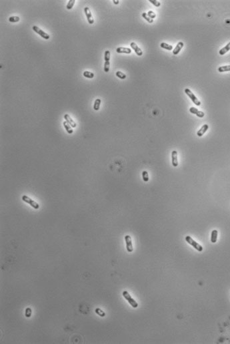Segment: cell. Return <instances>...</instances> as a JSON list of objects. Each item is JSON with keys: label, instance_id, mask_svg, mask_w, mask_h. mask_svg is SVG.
<instances>
[{"label": "cell", "instance_id": "3", "mask_svg": "<svg viewBox=\"0 0 230 344\" xmlns=\"http://www.w3.org/2000/svg\"><path fill=\"white\" fill-rule=\"evenodd\" d=\"M185 93L188 95V96L189 97V98L191 99V101H193V103H194L196 105H197V106H200L201 102L199 101V100L195 96L194 94L191 92V90L189 89L188 88H186L185 89Z\"/></svg>", "mask_w": 230, "mask_h": 344}, {"label": "cell", "instance_id": "5", "mask_svg": "<svg viewBox=\"0 0 230 344\" xmlns=\"http://www.w3.org/2000/svg\"><path fill=\"white\" fill-rule=\"evenodd\" d=\"M32 29L36 33L39 34V35L41 36V37H43L44 39H49V37H50V36H49V34H47V33L44 32V31H43V30H41L40 28L38 27V26L34 25V26H33Z\"/></svg>", "mask_w": 230, "mask_h": 344}, {"label": "cell", "instance_id": "26", "mask_svg": "<svg viewBox=\"0 0 230 344\" xmlns=\"http://www.w3.org/2000/svg\"><path fill=\"white\" fill-rule=\"evenodd\" d=\"M20 18L18 16H12L9 18V21H10V22H12V23H16V22H18V21H20Z\"/></svg>", "mask_w": 230, "mask_h": 344}, {"label": "cell", "instance_id": "8", "mask_svg": "<svg viewBox=\"0 0 230 344\" xmlns=\"http://www.w3.org/2000/svg\"><path fill=\"white\" fill-rule=\"evenodd\" d=\"M171 162L173 167H177L178 166V152L176 150H173L171 152Z\"/></svg>", "mask_w": 230, "mask_h": 344}, {"label": "cell", "instance_id": "33", "mask_svg": "<svg viewBox=\"0 0 230 344\" xmlns=\"http://www.w3.org/2000/svg\"><path fill=\"white\" fill-rule=\"evenodd\" d=\"M113 3L116 4V5H118V4H119V0H113Z\"/></svg>", "mask_w": 230, "mask_h": 344}, {"label": "cell", "instance_id": "18", "mask_svg": "<svg viewBox=\"0 0 230 344\" xmlns=\"http://www.w3.org/2000/svg\"><path fill=\"white\" fill-rule=\"evenodd\" d=\"M101 101L100 99H97L94 102V104H93V109L95 111H98V110L100 109V104H101Z\"/></svg>", "mask_w": 230, "mask_h": 344}, {"label": "cell", "instance_id": "1", "mask_svg": "<svg viewBox=\"0 0 230 344\" xmlns=\"http://www.w3.org/2000/svg\"><path fill=\"white\" fill-rule=\"evenodd\" d=\"M185 241L187 242L188 244H189L191 245V246H192L193 247H194L195 249L197 250H198V252H199L203 251L204 248H203L202 246H201L199 244H198V242H196L195 241L191 236H185Z\"/></svg>", "mask_w": 230, "mask_h": 344}, {"label": "cell", "instance_id": "7", "mask_svg": "<svg viewBox=\"0 0 230 344\" xmlns=\"http://www.w3.org/2000/svg\"><path fill=\"white\" fill-rule=\"evenodd\" d=\"M84 12L85 13V15L87 17V21H88V23L90 24H93L94 23V20H93V16L92 15V13H91V11H90V8L86 7L84 8Z\"/></svg>", "mask_w": 230, "mask_h": 344}, {"label": "cell", "instance_id": "25", "mask_svg": "<svg viewBox=\"0 0 230 344\" xmlns=\"http://www.w3.org/2000/svg\"><path fill=\"white\" fill-rule=\"evenodd\" d=\"M116 76L118 77V78L121 79H126V74H124L123 73H122L121 71H117L116 73Z\"/></svg>", "mask_w": 230, "mask_h": 344}, {"label": "cell", "instance_id": "28", "mask_svg": "<svg viewBox=\"0 0 230 344\" xmlns=\"http://www.w3.org/2000/svg\"><path fill=\"white\" fill-rule=\"evenodd\" d=\"M110 68V62L109 61H105L104 63V71L105 73H108Z\"/></svg>", "mask_w": 230, "mask_h": 344}, {"label": "cell", "instance_id": "10", "mask_svg": "<svg viewBox=\"0 0 230 344\" xmlns=\"http://www.w3.org/2000/svg\"><path fill=\"white\" fill-rule=\"evenodd\" d=\"M130 46L134 50V51L136 52V53L137 54L138 56H141L143 55V51H142L141 49L137 45L136 43L134 42H131L130 43Z\"/></svg>", "mask_w": 230, "mask_h": 344}, {"label": "cell", "instance_id": "12", "mask_svg": "<svg viewBox=\"0 0 230 344\" xmlns=\"http://www.w3.org/2000/svg\"><path fill=\"white\" fill-rule=\"evenodd\" d=\"M208 129H209V125H208L207 124L204 125L201 127V128L199 131H198V132H197V135L199 137H202L204 134H205V132L208 130Z\"/></svg>", "mask_w": 230, "mask_h": 344}, {"label": "cell", "instance_id": "21", "mask_svg": "<svg viewBox=\"0 0 230 344\" xmlns=\"http://www.w3.org/2000/svg\"><path fill=\"white\" fill-rule=\"evenodd\" d=\"M83 76L86 78L88 79H93L94 77V73L90 71H84L83 73Z\"/></svg>", "mask_w": 230, "mask_h": 344}, {"label": "cell", "instance_id": "20", "mask_svg": "<svg viewBox=\"0 0 230 344\" xmlns=\"http://www.w3.org/2000/svg\"><path fill=\"white\" fill-rule=\"evenodd\" d=\"M218 71L219 73H223V72L230 71V65H225V66H221L218 68Z\"/></svg>", "mask_w": 230, "mask_h": 344}, {"label": "cell", "instance_id": "13", "mask_svg": "<svg viewBox=\"0 0 230 344\" xmlns=\"http://www.w3.org/2000/svg\"><path fill=\"white\" fill-rule=\"evenodd\" d=\"M183 45H184V44H183V43L182 42V41H180V42L178 43V44H177L176 47H175V49H173V55H178V54L180 52V51L181 50V49L183 47Z\"/></svg>", "mask_w": 230, "mask_h": 344}, {"label": "cell", "instance_id": "23", "mask_svg": "<svg viewBox=\"0 0 230 344\" xmlns=\"http://www.w3.org/2000/svg\"><path fill=\"white\" fill-rule=\"evenodd\" d=\"M75 3V0H69L67 3V5H66V8L67 9H72L73 8V7H74V4Z\"/></svg>", "mask_w": 230, "mask_h": 344}, {"label": "cell", "instance_id": "24", "mask_svg": "<svg viewBox=\"0 0 230 344\" xmlns=\"http://www.w3.org/2000/svg\"><path fill=\"white\" fill-rule=\"evenodd\" d=\"M142 17H144V19H145V20H146L147 22H149V23H152L153 22V20L151 19V18L149 17L148 15H147V13H142Z\"/></svg>", "mask_w": 230, "mask_h": 344}, {"label": "cell", "instance_id": "9", "mask_svg": "<svg viewBox=\"0 0 230 344\" xmlns=\"http://www.w3.org/2000/svg\"><path fill=\"white\" fill-rule=\"evenodd\" d=\"M189 111H190V113H191L192 114H195L196 116H198V117L199 118H203L205 116V114H204V112L202 111H199L198 109H196L195 107H191L189 109Z\"/></svg>", "mask_w": 230, "mask_h": 344}, {"label": "cell", "instance_id": "29", "mask_svg": "<svg viewBox=\"0 0 230 344\" xmlns=\"http://www.w3.org/2000/svg\"><path fill=\"white\" fill-rule=\"evenodd\" d=\"M95 313H96L97 314L99 315V316H101V317H104L105 316V313L104 311H102V310H101V309H100V308L95 309Z\"/></svg>", "mask_w": 230, "mask_h": 344}, {"label": "cell", "instance_id": "14", "mask_svg": "<svg viewBox=\"0 0 230 344\" xmlns=\"http://www.w3.org/2000/svg\"><path fill=\"white\" fill-rule=\"evenodd\" d=\"M116 52L118 53L130 54L131 53V49H129V48L120 47H118L116 49Z\"/></svg>", "mask_w": 230, "mask_h": 344}, {"label": "cell", "instance_id": "15", "mask_svg": "<svg viewBox=\"0 0 230 344\" xmlns=\"http://www.w3.org/2000/svg\"><path fill=\"white\" fill-rule=\"evenodd\" d=\"M217 235H218V232H217V230H214L212 232H211V242L212 243H215V242H217Z\"/></svg>", "mask_w": 230, "mask_h": 344}, {"label": "cell", "instance_id": "17", "mask_svg": "<svg viewBox=\"0 0 230 344\" xmlns=\"http://www.w3.org/2000/svg\"><path fill=\"white\" fill-rule=\"evenodd\" d=\"M63 125H64V127H65V130H66V131L67 132V133L72 134L74 132V130L72 129V127H71V125H69L66 121H64V122H63Z\"/></svg>", "mask_w": 230, "mask_h": 344}, {"label": "cell", "instance_id": "11", "mask_svg": "<svg viewBox=\"0 0 230 344\" xmlns=\"http://www.w3.org/2000/svg\"><path fill=\"white\" fill-rule=\"evenodd\" d=\"M64 119H65V121H66L69 125H70L71 127H72V128L76 127L77 126L76 123H75V122H74V120L70 117V116L68 114H65V115H64Z\"/></svg>", "mask_w": 230, "mask_h": 344}, {"label": "cell", "instance_id": "27", "mask_svg": "<svg viewBox=\"0 0 230 344\" xmlns=\"http://www.w3.org/2000/svg\"><path fill=\"white\" fill-rule=\"evenodd\" d=\"M104 59L105 61H110V51L109 50H106L105 51Z\"/></svg>", "mask_w": 230, "mask_h": 344}, {"label": "cell", "instance_id": "6", "mask_svg": "<svg viewBox=\"0 0 230 344\" xmlns=\"http://www.w3.org/2000/svg\"><path fill=\"white\" fill-rule=\"evenodd\" d=\"M125 240L126 243V249H127L128 252H132L134 251V248H133L132 242H131V238L129 235H126L125 236Z\"/></svg>", "mask_w": 230, "mask_h": 344}, {"label": "cell", "instance_id": "16", "mask_svg": "<svg viewBox=\"0 0 230 344\" xmlns=\"http://www.w3.org/2000/svg\"><path fill=\"white\" fill-rule=\"evenodd\" d=\"M229 50H230V42L228 43L226 45V46H225L224 48L221 49L220 50H219V53L220 55H225L226 53L228 52Z\"/></svg>", "mask_w": 230, "mask_h": 344}, {"label": "cell", "instance_id": "19", "mask_svg": "<svg viewBox=\"0 0 230 344\" xmlns=\"http://www.w3.org/2000/svg\"><path fill=\"white\" fill-rule=\"evenodd\" d=\"M160 47L162 48H163V49H167V50L171 51L173 49V46L171 45H169L166 43H162L161 44H160Z\"/></svg>", "mask_w": 230, "mask_h": 344}, {"label": "cell", "instance_id": "2", "mask_svg": "<svg viewBox=\"0 0 230 344\" xmlns=\"http://www.w3.org/2000/svg\"><path fill=\"white\" fill-rule=\"evenodd\" d=\"M122 295L125 298V299L127 300V302H129V304H130L133 308H137V307H138V303H137V302H136V300H134V299L131 298V296L130 294H129V292H127V291H123V292Z\"/></svg>", "mask_w": 230, "mask_h": 344}, {"label": "cell", "instance_id": "32", "mask_svg": "<svg viewBox=\"0 0 230 344\" xmlns=\"http://www.w3.org/2000/svg\"><path fill=\"white\" fill-rule=\"evenodd\" d=\"M31 315V308H27L25 310V316L27 318H30Z\"/></svg>", "mask_w": 230, "mask_h": 344}, {"label": "cell", "instance_id": "4", "mask_svg": "<svg viewBox=\"0 0 230 344\" xmlns=\"http://www.w3.org/2000/svg\"><path fill=\"white\" fill-rule=\"evenodd\" d=\"M22 200H23L24 202H25L26 203L30 204L31 206H32L33 208L35 209H38L39 208V205L36 202H35L34 200H33L32 199L30 198V197H28L27 195H23L22 196Z\"/></svg>", "mask_w": 230, "mask_h": 344}, {"label": "cell", "instance_id": "31", "mask_svg": "<svg viewBox=\"0 0 230 344\" xmlns=\"http://www.w3.org/2000/svg\"><path fill=\"white\" fill-rule=\"evenodd\" d=\"M147 15H148L151 19H152V20H153V19L155 18V17H156V14H155L153 12H152V11H149V12H147Z\"/></svg>", "mask_w": 230, "mask_h": 344}, {"label": "cell", "instance_id": "22", "mask_svg": "<svg viewBox=\"0 0 230 344\" xmlns=\"http://www.w3.org/2000/svg\"><path fill=\"white\" fill-rule=\"evenodd\" d=\"M142 178L144 182H148L149 181V175L146 170L142 172Z\"/></svg>", "mask_w": 230, "mask_h": 344}, {"label": "cell", "instance_id": "30", "mask_svg": "<svg viewBox=\"0 0 230 344\" xmlns=\"http://www.w3.org/2000/svg\"><path fill=\"white\" fill-rule=\"evenodd\" d=\"M149 2H151L153 5H155L157 7H160V5H161V3L159 1H157V0H149Z\"/></svg>", "mask_w": 230, "mask_h": 344}]
</instances>
